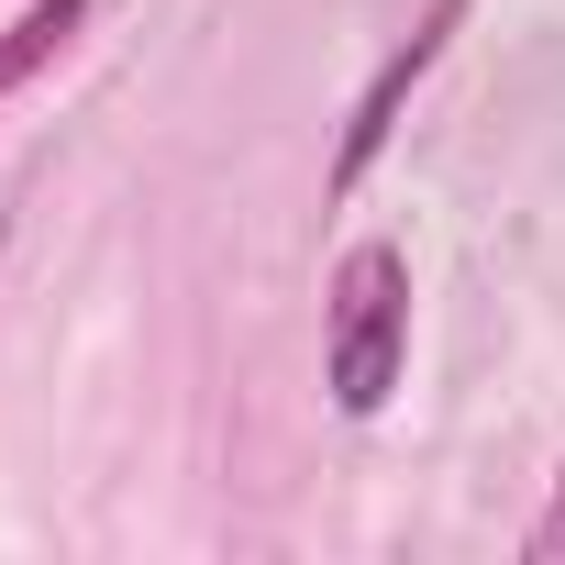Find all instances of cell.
<instances>
[{
	"instance_id": "6da1fadb",
	"label": "cell",
	"mask_w": 565,
	"mask_h": 565,
	"mask_svg": "<svg viewBox=\"0 0 565 565\" xmlns=\"http://www.w3.org/2000/svg\"><path fill=\"white\" fill-rule=\"evenodd\" d=\"M411 366V255L399 244H344L333 289H322V388L344 422H377Z\"/></svg>"
},
{
	"instance_id": "7a4b0ae2",
	"label": "cell",
	"mask_w": 565,
	"mask_h": 565,
	"mask_svg": "<svg viewBox=\"0 0 565 565\" xmlns=\"http://www.w3.org/2000/svg\"><path fill=\"white\" fill-rule=\"evenodd\" d=\"M444 23H455V0H433V23H422V34H411V45H399V56L377 67V89H366V100H355V122H344V156H333V189H355V178L377 167V145H388V122H399V100H411V78H422V67L444 56Z\"/></svg>"
},
{
	"instance_id": "3957f363",
	"label": "cell",
	"mask_w": 565,
	"mask_h": 565,
	"mask_svg": "<svg viewBox=\"0 0 565 565\" xmlns=\"http://www.w3.org/2000/svg\"><path fill=\"white\" fill-rule=\"evenodd\" d=\"M78 23H89V0H34V12H23L12 34H0V100H12V89H23L34 67H56Z\"/></svg>"
},
{
	"instance_id": "277c9868",
	"label": "cell",
	"mask_w": 565,
	"mask_h": 565,
	"mask_svg": "<svg viewBox=\"0 0 565 565\" xmlns=\"http://www.w3.org/2000/svg\"><path fill=\"white\" fill-rule=\"evenodd\" d=\"M521 554H532V565H565V466H554V499H543V521H532Z\"/></svg>"
}]
</instances>
